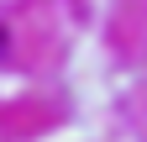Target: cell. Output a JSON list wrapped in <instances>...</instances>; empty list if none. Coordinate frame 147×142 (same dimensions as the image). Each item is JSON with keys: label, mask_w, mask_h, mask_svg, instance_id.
<instances>
[{"label": "cell", "mask_w": 147, "mask_h": 142, "mask_svg": "<svg viewBox=\"0 0 147 142\" xmlns=\"http://www.w3.org/2000/svg\"><path fill=\"white\" fill-rule=\"evenodd\" d=\"M0 58H5V26H0Z\"/></svg>", "instance_id": "6da1fadb"}]
</instances>
